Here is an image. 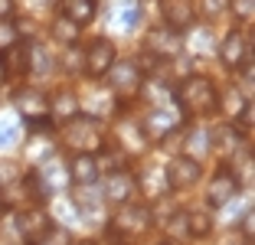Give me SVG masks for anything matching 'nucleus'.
Wrapping results in <instances>:
<instances>
[{
	"mask_svg": "<svg viewBox=\"0 0 255 245\" xmlns=\"http://www.w3.org/2000/svg\"><path fill=\"white\" fill-rule=\"evenodd\" d=\"M164 180H167L170 193H183V190H190V186H196L203 180V163L187 157V154H177L164 167Z\"/></svg>",
	"mask_w": 255,
	"mask_h": 245,
	"instance_id": "39448f33",
	"label": "nucleus"
},
{
	"mask_svg": "<svg viewBox=\"0 0 255 245\" xmlns=\"http://www.w3.org/2000/svg\"><path fill=\"white\" fill-rule=\"evenodd\" d=\"M236 193H239V183H236L233 170H229V167H219V170L213 173L210 186H206V206L210 209H223Z\"/></svg>",
	"mask_w": 255,
	"mask_h": 245,
	"instance_id": "4468645a",
	"label": "nucleus"
},
{
	"mask_svg": "<svg viewBox=\"0 0 255 245\" xmlns=\"http://www.w3.org/2000/svg\"><path fill=\"white\" fill-rule=\"evenodd\" d=\"M187 232H190V239H206L213 232V213L210 209H203V206H193V209H187Z\"/></svg>",
	"mask_w": 255,
	"mask_h": 245,
	"instance_id": "b1692460",
	"label": "nucleus"
},
{
	"mask_svg": "<svg viewBox=\"0 0 255 245\" xmlns=\"http://www.w3.org/2000/svg\"><path fill=\"white\" fill-rule=\"evenodd\" d=\"M229 10L236 13V20H242V26H252V16H255V0H229Z\"/></svg>",
	"mask_w": 255,
	"mask_h": 245,
	"instance_id": "72a5a7b5",
	"label": "nucleus"
},
{
	"mask_svg": "<svg viewBox=\"0 0 255 245\" xmlns=\"http://www.w3.org/2000/svg\"><path fill=\"white\" fill-rule=\"evenodd\" d=\"M134 190H137V183H134V173H131V170L105 173V183L98 186V193H102V200H105V203H115V206L128 203L131 196H134Z\"/></svg>",
	"mask_w": 255,
	"mask_h": 245,
	"instance_id": "ddd939ff",
	"label": "nucleus"
},
{
	"mask_svg": "<svg viewBox=\"0 0 255 245\" xmlns=\"http://www.w3.org/2000/svg\"><path fill=\"white\" fill-rule=\"evenodd\" d=\"M62 144H66L72 154H98V150L105 147L102 121L85 115V112H79L75 118H69L66 124H62Z\"/></svg>",
	"mask_w": 255,
	"mask_h": 245,
	"instance_id": "7ed1b4c3",
	"label": "nucleus"
},
{
	"mask_svg": "<svg viewBox=\"0 0 255 245\" xmlns=\"http://www.w3.org/2000/svg\"><path fill=\"white\" fill-rule=\"evenodd\" d=\"M200 10L206 20H216V16H223L229 10V0H200Z\"/></svg>",
	"mask_w": 255,
	"mask_h": 245,
	"instance_id": "f704fd0d",
	"label": "nucleus"
},
{
	"mask_svg": "<svg viewBox=\"0 0 255 245\" xmlns=\"http://www.w3.org/2000/svg\"><path fill=\"white\" fill-rule=\"evenodd\" d=\"M79 112H82V98H79V92H72V89L53 92V98H49V121H62V124H66V121L75 118Z\"/></svg>",
	"mask_w": 255,
	"mask_h": 245,
	"instance_id": "6ab92c4d",
	"label": "nucleus"
},
{
	"mask_svg": "<svg viewBox=\"0 0 255 245\" xmlns=\"http://www.w3.org/2000/svg\"><path fill=\"white\" fill-rule=\"evenodd\" d=\"M7 82H10V79H7V72H3V62H0V89H3Z\"/></svg>",
	"mask_w": 255,
	"mask_h": 245,
	"instance_id": "4c0bfd02",
	"label": "nucleus"
},
{
	"mask_svg": "<svg viewBox=\"0 0 255 245\" xmlns=\"http://www.w3.org/2000/svg\"><path fill=\"white\" fill-rule=\"evenodd\" d=\"M59 66L66 69V72H79V69H85V49H75V46H66V52H62Z\"/></svg>",
	"mask_w": 255,
	"mask_h": 245,
	"instance_id": "473e14b6",
	"label": "nucleus"
},
{
	"mask_svg": "<svg viewBox=\"0 0 255 245\" xmlns=\"http://www.w3.org/2000/svg\"><path fill=\"white\" fill-rule=\"evenodd\" d=\"M30 245H72V236H69V229L66 226H49V229L43 232V236L36 239V242H30Z\"/></svg>",
	"mask_w": 255,
	"mask_h": 245,
	"instance_id": "7c9ffc66",
	"label": "nucleus"
},
{
	"mask_svg": "<svg viewBox=\"0 0 255 245\" xmlns=\"http://www.w3.org/2000/svg\"><path fill=\"white\" fill-rule=\"evenodd\" d=\"M72 203L75 209L85 216V219H102V209H105V200H102V193H98V186H72Z\"/></svg>",
	"mask_w": 255,
	"mask_h": 245,
	"instance_id": "412c9836",
	"label": "nucleus"
},
{
	"mask_svg": "<svg viewBox=\"0 0 255 245\" xmlns=\"http://www.w3.org/2000/svg\"><path fill=\"white\" fill-rule=\"evenodd\" d=\"M16 23L13 20H0V49H7L10 43H16Z\"/></svg>",
	"mask_w": 255,
	"mask_h": 245,
	"instance_id": "c9c22d12",
	"label": "nucleus"
},
{
	"mask_svg": "<svg viewBox=\"0 0 255 245\" xmlns=\"http://www.w3.org/2000/svg\"><path fill=\"white\" fill-rule=\"evenodd\" d=\"M160 3V20L167 23V30L173 33H187L193 30V23H196V3L193 0H157Z\"/></svg>",
	"mask_w": 255,
	"mask_h": 245,
	"instance_id": "9b49d317",
	"label": "nucleus"
},
{
	"mask_svg": "<svg viewBox=\"0 0 255 245\" xmlns=\"http://www.w3.org/2000/svg\"><path fill=\"white\" fill-rule=\"evenodd\" d=\"M16 13V0H0V20H13Z\"/></svg>",
	"mask_w": 255,
	"mask_h": 245,
	"instance_id": "e433bc0d",
	"label": "nucleus"
},
{
	"mask_svg": "<svg viewBox=\"0 0 255 245\" xmlns=\"http://www.w3.org/2000/svg\"><path fill=\"white\" fill-rule=\"evenodd\" d=\"M183 49H187V56H196V59L210 56L213 33L210 30H187V33H183Z\"/></svg>",
	"mask_w": 255,
	"mask_h": 245,
	"instance_id": "a878e982",
	"label": "nucleus"
},
{
	"mask_svg": "<svg viewBox=\"0 0 255 245\" xmlns=\"http://www.w3.org/2000/svg\"><path fill=\"white\" fill-rule=\"evenodd\" d=\"M98 13V3L95 0H59V16H66L69 23H75L79 30L89 26Z\"/></svg>",
	"mask_w": 255,
	"mask_h": 245,
	"instance_id": "4be33fe9",
	"label": "nucleus"
},
{
	"mask_svg": "<svg viewBox=\"0 0 255 245\" xmlns=\"http://www.w3.org/2000/svg\"><path fill=\"white\" fill-rule=\"evenodd\" d=\"M0 62H3L7 79H23V75H30V43H26V39L10 43L7 49H3V56H0Z\"/></svg>",
	"mask_w": 255,
	"mask_h": 245,
	"instance_id": "a211bd4d",
	"label": "nucleus"
},
{
	"mask_svg": "<svg viewBox=\"0 0 255 245\" xmlns=\"http://www.w3.org/2000/svg\"><path fill=\"white\" fill-rule=\"evenodd\" d=\"M108 16H112V23L118 26L121 33H134L137 23L144 20V16H141V3H137V0H112Z\"/></svg>",
	"mask_w": 255,
	"mask_h": 245,
	"instance_id": "aec40b11",
	"label": "nucleus"
},
{
	"mask_svg": "<svg viewBox=\"0 0 255 245\" xmlns=\"http://www.w3.org/2000/svg\"><path fill=\"white\" fill-rule=\"evenodd\" d=\"M13 219H16V232H20V239H26V245L36 242V239L53 226L49 213H43L39 206H20L13 213Z\"/></svg>",
	"mask_w": 255,
	"mask_h": 245,
	"instance_id": "f8f14e48",
	"label": "nucleus"
},
{
	"mask_svg": "<svg viewBox=\"0 0 255 245\" xmlns=\"http://www.w3.org/2000/svg\"><path fill=\"white\" fill-rule=\"evenodd\" d=\"M95 167H98V173L105 170V173H118V170H128V154L121 147H102L95 154Z\"/></svg>",
	"mask_w": 255,
	"mask_h": 245,
	"instance_id": "393cba45",
	"label": "nucleus"
},
{
	"mask_svg": "<svg viewBox=\"0 0 255 245\" xmlns=\"http://www.w3.org/2000/svg\"><path fill=\"white\" fill-rule=\"evenodd\" d=\"M10 102H13L16 115H23L26 121L49 118V95L43 89H36V85H16Z\"/></svg>",
	"mask_w": 255,
	"mask_h": 245,
	"instance_id": "423d86ee",
	"label": "nucleus"
},
{
	"mask_svg": "<svg viewBox=\"0 0 255 245\" xmlns=\"http://www.w3.org/2000/svg\"><path fill=\"white\" fill-rule=\"evenodd\" d=\"M115 59H118V46L108 36H98V39H92L89 49H85V72H89L92 79H105L108 69L115 66Z\"/></svg>",
	"mask_w": 255,
	"mask_h": 245,
	"instance_id": "6e6552de",
	"label": "nucleus"
},
{
	"mask_svg": "<svg viewBox=\"0 0 255 245\" xmlns=\"http://www.w3.org/2000/svg\"><path fill=\"white\" fill-rule=\"evenodd\" d=\"M118 141H121V150H125L128 157L141 154V150L147 147V137H144L141 124H137V121H128V118L118 124Z\"/></svg>",
	"mask_w": 255,
	"mask_h": 245,
	"instance_id": "5701e85b",
	"label": "nucleus"
},
{
	"mask_svg": "<svg viewBox=\"0 0 255 245\" xmlns=\"http://www.w3.org/2000/svg\"><path fill=\"white\" fill-rule=\"evenodd\" d=\"M219 62L226 69L239 72L246 62H252V33L249 30H233L219 43Z\"/></svg>",
	"mask_w": 255,
	"mask_h": 245,
	"instance_id": "0eeeda50",
	"label": "nucleus"
},
{
	"mask_svg": "<svg viewBox=\"0 0 255 245\" xmlns=\"http://www.w3.org/2000/svg\"><path fill=\"white\" fill-rule=\"evenodd\" d=\"M20 134H23V124H20L16 115H10V112L0 115V150L16 147L20 144Z\"/></svg>",
	"mask_w": 255,
	"mask_h": 245,
	"instance_id": "bb28decb",
	"label": "nucleus"
},
{
	"mask_svg": "<svg viewBox=\"0 0 255 245\" xmlns=\"http://www.w3.org/2000/svg\"><path fill=\"white\" fill-rule=\"evenodd\" d=\"M105 89L112 92L118 102H131V98H137L144 92V85H147V75H144L141 62L134 59H115V66L108 69L105 75Z\"/></svg>",
	"mask_w": 255,
	"mask_h": 245,
	"instance_id": "20e7f679",
	"label": "nucleus"
},
{
	"mask_svg": "<svg viewBox=\"0 0 255 245\" xmlns=\"http://www.w3.org/2000/svg\"><path fill=\"white\" fill-rule=\"evenodd\" d=\"M3 209H7V200H3V193H0V216H3Z\"/></svg>",
	"mask_w": 255,
	"mask_h": 245,
	"instance_id": "ea45409f",
	"label": "nucleus"
},
{
	"mask_svg": "<svg viewBox=\"0 0 255 245\" xmlns=\"http://www.w3.org/2000/svg\"><path fill=\"white\" fill-rule=\"evenodd\" d=\"M164 236H167V242H170V245L187 242V239H190V232H187V216H183V209H173V213L164 219Z\"/></svg>",
	"mask_w": 255,
	"mask_h": 245,
	"instance_id": "c85d7f7f",
	"label": "nucleus"
},
{
	"mask_svg": "<svg viewBox=\"0 0 255 245\" xmlns=\"http://www.w3.org/2000/svg\"><path fill=\"white\" fill-rule=\"evenodd\" d=\"M75 245H98V242H95V239H79Z\"/></svg>",
	"mask_w": 255,
	"mask_h": 245,
	"instance_id": "58836bf2",
	"label": "nucleus"
},
{
	"mask_svg": "<svg viewBox=\"0 0 255 245\" xmlns=\"http://www.w3.org/2000/svg\"><path fill=\"white\" fill-rule=\"evenodd\" d=\"M239 163V170H233V177H236V183H239V190H249L252 186V173H255V160H252V154H246L242 160H236Z\"/></svg>",
	"mask_w": 255,
	"mask_h": 245,
	"instance_id": "2f4dec72",
	"label": "nucleus"
},
{
	"mask_svg": "<svg viewBox=\"0 0 255 245\" xmlns=\"http://www.w3.org/2000/svg\"><path fill=\"white\" fill-rule=\"evenodd\" d=\"M183 121L180 112H173V108H154V112H147V118L141 121V131L147 141H160L167 131H173V127Z\"/></svg>",
	"mask_w": 255,
	"mask_h": 245,
	"instance_id": "dca6fc26",
	"label": "nucleus"
},
{
	"mask_svg": "<svg viewBox=\"0 0 255 245\" xmlns=\"http://www.w3.org/2000/svg\"><path fill=\"white\" fill-rule=\"evenodd\" d=\"M66 173H69V186H92L102 177L95 167V154H72L66 160Z\"/></svg>",
	"mask_w": 255,
	"mask_h": 245,
	"instance_id": "f3484780",
	"label": "nucleus"
},
{
	"mask_svg": "<svg viewBox=\"0 0 255 245\" xmlns=\"http://www.w3.org/2000/svg\"><path fill=\"white\" fill-rule=\"evenodd\" d=\"M49 30H53V39H59L62 46H75V43H79V33H82L75 23H69L66 16H56Z\"/></svg>",
	"mask_w": 255,
	"mask_h": 245,
	"instance_id": "c756f323",
	"label": "nucleus"
},
{
	"mask_svg": "<svg viewBox=\"0 0 255 245\" xmlns=\"http://www.w3.org/2000/svg\"><path fill=\"white\" fill-rule=\"evenodd\" d=\"M180 85L173 89V102L183 115L190 118H206V115L216 112V85L206 75H187V79H177Z\"/></svg>",
	"mask_w": 255,
	"mask_h": 245,
	"instance_id": "f257e3e1",
	"label": "nucleus"
},
{
	"mask_svg": "<svg viewBox=\"0 0 255 245\" xmlns=\"http://www.w3.org/2000/svg\"><path fill=\"white\" fill-rule=\"evenodd\" d=\"M249 108H252V105H249L246 92H242L236 82H229L223 92H216V112H223L233 124H239V121H242V124H249V118H252Z\"/></svg>",
	"mask_w": 255,
	"mask_h": 245,
	"instance_id": "9d476101",
	"label": "nucleus"
},
{
	"mask_svg": "<svg viewBox=\"0 0 255 245\" xmlns=\"http://www.w3.org/2000/svg\"><path fill=\"white\" fill-rule=\"evenodd\" d=\"M134 183H137V190H144L147 196H167V180H164V170H157L154 173V167H147V170L137 177L134 173Z\"/></svg>",
	"mask_w": 255,
	"mask_h": 245,
	"instance_id": "cd10ccee",
	"label": "nucleus"
},
{
	"mask_svg": "<svg viewBox=\"0 0 255 245\" xmlns=\"http://www.w3.org/2000/svg\"><path fill=\"white\" fill-rule=\"evenodd\" d=\"M144 56L150 59H180L183 56V36L173 30H150L144 39Z\"/></svg>",
	"mask_w": 255,
	"mask_h": 245,
	"instance_id": "1a4fd4ad",
	"label": "nucleus"
},
{
	"mask_svg": "<svg viewBox=\"0 0 255 245\" xmlns=\"http://www.w3.org/2000/svg\"><path fill=\"white\" fill-rule=\"evenodd\" d=\"M242 141H246V134H242L239 124H233V121H223V124H216L210 131V150L219 157H236V150L242 147Z\"/></svg>",
	"mask_w": 255,
	"mask_h": 245,
	"instance_id": "2eb2a0df",
	"label": "nucleus"
},
{
	"mask_svg": "<svg viewBox=\"0 0 255 245\" xmlns=\"http://www.w3.org/2000/svg\"><path fill=\"white\" fill-rule=\"evenodd\" d=\"M154 245H170V242H154Z\"/></svg>",
	"mask_w": 255,
	"mask_h": 245,
	"instance_id": "a19ab883",
	"label": "nucleus"
},
{
	"mask_svg": "<svg viewBox=\"0 0 255 245\" xmlns=\"http://www.w3.org/2000/svg\"><path fill=\"white\" fill-rule=\"evenodd\" d=\"M150 229H154V216H150V206H144V203H121V209L108 223V232H112V239L118 245L137 242Z\"/></svg>",
	"mask_w": 255,
	"mask_h": 245,
	"instance_id": "f03ea898",
	"label": "nucleus"
}]
</instances>
